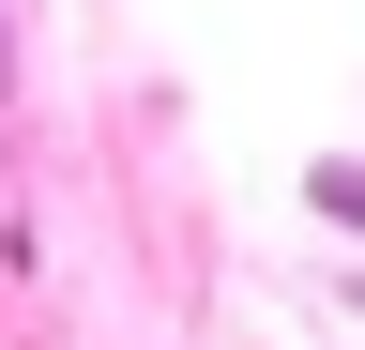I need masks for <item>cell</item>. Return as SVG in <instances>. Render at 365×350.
<instances>
[{
    "label": "cell",
    "instance_id": "obj_1",
    "mask_svg": "<svg viewBox=\"0 0 365 350\" xmlns=\"http://www.w3.org/2000/svg\"><path fill=\"white\" fill-rule=\"evenodd\" d=\"M304 213H319V229H350V244H365V153H319V168H304Z\"/></svg>",
    "mask_w": 365,
    "mask_h": 350
},
{
    "label": "cell",
    "instance_id": "obj_2",
    "mask_svg": "<svg viewBox=\"0 0 365 350\" xmlns=\"http://www.w3.org/2000/svg\"><path fill=\"white\" fill-rule=\"evenodd\" d=\"M0 92H16V16H0Z\"/></svg>",
    "mask_w": 365,
    "mask_h": 350
}]
</instances>
